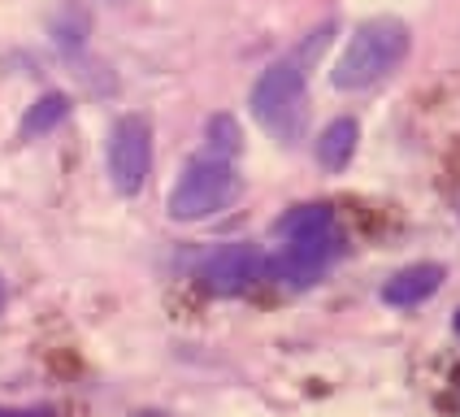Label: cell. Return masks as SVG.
Instances as JSON below:
<instances>
[{
	"instance_id": "obj_1",
	"label": "cell",
	"mask_w": 460,
	"mask_h": 417,
	"mask_svg": "<svg viewBox=\"0 0 460 417\" xmlns=\"http://www.w3.org/2000/svg\"><path fill=\"white\" fill-rule=\"evenodd\" d=\"M279 257H270L265 279H279L287 287H313L331 261L343 253V231L331 205H296L279 217Z\"/></svg>"
},
{
	"instance_id": "obj_2",
	"label": "cell",
	"mask_w": 460,
	"mask_h": 417,
	"mask_svg": "<svg viewBox=\"0 0 460 417\" xmlns=\"http://www.w3.org/2000/svg\"><path fill=\"white\" fill-rule=\"evenodd\" d=\"M331 40V26H317L300 49H291L287 57H279L265 75L252 83V118L265 130H274L282 144H296L305 130V92H308V70L322 57Z\"/></svg>"
},
{
	"instance_id": "obj_3",
	"label": "cell",
	"mask_w": 460,
	"mask_h": 417,
	"mask_svg": "<svg viewBox=\"0 0 460 417\" xmlns=\"http://www.w3.org/2000/svg\"><path fill=\"white\" fill-rule=\"evenodd\" d=\"M412 49V31L400 18H369L352 31L348 49L339 52L331 70V87L339 92H365L374 83L391 78Z\"/></svg>"
},
{
	"instance_id": "obj_4",
	"label": "cell",
	"mask_w": 460,
	"mask_h": 417,
	"mask_svg": "<svg viewBox=\"0 0 460 417\" xmlns=\"http://www.w3.org/2000/svg\"><path fill=\"white\" fill-rule=\"evenodd\" d=\"M239 200V170L234 161H217V156H200L182 170V179L170 191V217L174 222H205L217 217L222 208Z\"/></svg>"
},
{
	"instance_id": "obj_5",
	"label": "cell",
	"mask_w": 460,
	"mask_h": 417,
	"mask_svg": "<svg viewBox=\"0 0 460 417\" xmlns=\"http://www.w3.org/2000/svg\"><path fill=\"white\" fill-rule=\"evenodd\" d=\"M104 161H109V179L118 187V196H139L148 174H153V127H148V118H139V113L118 118L109 130Z\"/></svg>"
},
{
	"instance_id": "obj_6",
	"label": "cell",
	"mask_w": 460,
	"mask_h": 417,
	"mask_svg": "<svg viewBox=\"0 0 460 417\" xmlns=\"http://www.w3.org/2000/svg\"><path fill=\"white\" fill-rule=\"evenodd\" d=\"M265 265H270V257L256 244H226L200 265V283L217 296H239L265 279Z\"/></svg>"
},
{
	"instance_id": "obj_7",
	"label": "cell",
	"mask_w": 460,
	"mask_h": 417,
	"mask_svg": "<svg viewBox=\"0 0 460 417\" xmlns=\"http://www.w3.org/2000/svg\"><path fill=\"white\" fill-rule=\"evenodd\" d=\"M447 279V270L435 265V261H417V265H404L400 274H391L383 287V300L395 305V309H412V305H426L438 287Z\"/></svg>"
},
{
	"instance_id": "obj_8",
	"label": "cell",
	"mask_w": 460,
	"mask_h": 417,
	"mask_svg": "<svg viewBox=\"0 0 460 417\" xmlns=\"http://www.w3.org/2000/svg\"><path fill=\"white\" fill-rule=\"evenodd\" d=\"M357 144H360V127L357 118H334L331 127L322 130V139H317V165L322 170H343L352 156H357Z\"/></svg>"
},
{
	"instance_id": "obj_9",
	"label": "cell",
	"mask_w": 460,
	"mask_h": 417,
	"mask_svg": "<svg viewBox=\"0 0 460 417\" xmlns=\"http://www.w3.org/2000/svg\"><path fill=\"white\" fill-rule=\"evenodd\" d=\"M66 118H70V96H66V92H44L40 101L26 109L22 127H18V139H40V135H49V130L61 127Z\"/></svg>"
},
{
	"instance_id": "obj_10",
	"label": "cell",
	"mask_w": 460,
	"mask_h": 417,
	"mask_svg": "<svg viewBox=\"0 0 460 417\" xmlns=\"http://www.w3.org/2000/svg\"><path fill=\"white\" fill-rule=\"evenodd\" d=\"M243 148V130L230 113H213L205 127V156H217V161H230V156Z\"/></svg>"
},
{
	"instance_id": "obj_11",
	"label": "cell",
	"mask_w": 460,
	"mask_h": 417,
	"mask_svg": "<svg viewBox=\"0 0 460 417\" xmlns=\"http://www.w3.org/2000/svg\"><path fill=\"white\" fill-rule=\"evenodd\" d=\"M0 417H40V413H0Z\"/></svg>"
},
{
	"instance_id": "obj_12",
	"label": "cell",
	"mask_w": 460,
	"mask_h": 417,
	"mask_svg": "<svg viewBox=\"0 0 460 417\" xmlns=\"http://www.w3.org/2000/svg\"><path fill=\"white\" fill-rule=\"evenodd\" d=\"M0 309H4V279H0Z\"/></svg>"
},
{
	"instance_id": "obj_13",
	"label": "cell",
	"mask_w": 460,
	"mask_h": 417,
	"mask_svg": "<svg viewBox=\"0 0 460 417\" xmlns=\"http://www.w3.org/2000/svg\"><path fill=\"white\" fill-rule=\"evenodd\" d=\"M456 331H460V309H456Z\"/></svg>"
}]
</instances>
